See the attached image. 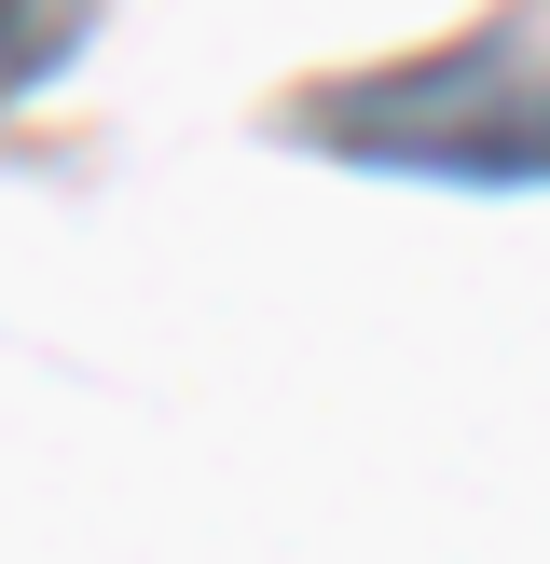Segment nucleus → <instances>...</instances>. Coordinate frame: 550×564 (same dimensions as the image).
<instances>
[{"label": "nucleus", "mask_w": 550, "mask_h": 564, "mask_svg": "<svg viewBox=\"0 0 550 564\" xmlns=\"http://www.w3.org/2000/svg\"><path fill=\"white\" fill-rule=\"evenodd\" d=\"M289 124L317 152H344V165H385V180L522 193V180H550V14L454 28V42L399 55V69L317 83Z\"/></svg>", "instance_id": "1"}, {"label": "nucleus", "mask_w": 550, "mask_h": 564, "mask_svg": "<svg viewBox=\"0 0 550 564\" xmlns=\"http://www.w3.org/2000/svg\"><path fill=\"white\" fill-rule=\"evenodd\" d=\"M82 28H97V0H0V97H42L82 55Z\"/></svg>", "instance_id": "2"}]
</instances>
